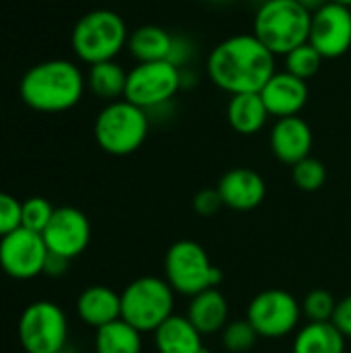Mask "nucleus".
I'll use <instances>...</instances> for the list:
<instances>
[{"label": "nucleus", "instance_id": "34", "mask_svg": "<svg viewBox=\"0 0 351 353\" xmlns=\"http://www.w3.org/2000/svg\"><path fill=\"white\" fill-rule=\"evenodd\" d=\"M70 261L62 259V256H56V254H48V261H46V269H43V275H50V277H60L66 273Z\"/></svg>", "mask_w": 351, "mask_h": 353}, {"label": "nucleus", "instance_id": "4", "mask_svg": "<svg viewBox=\"0 0 351 353\" xmlns=\"http://www.w3.org/2000/svg\"><path fill=\"white\" fill-rule=\"evenodd\" d=\"M128 27L124 19L110 8H93L85 12L72 27L70 48L85 64L116 60L128 43Z\"/></svg>", "mask_w": 351, "mask_h": 353}, {"label": "nucleus", "instance_id": "22", "mask_svg": "<svg viewBox=\"0 0 351 353\" xmlns=\"http://www.w3.org/2000/svg\"><path fill=\"white\" fill-rule=\"evenodd\" d=\"M174 43V33L159 25H141L128 35L126 50L137 62L168 60Z\"/></svg>", "mask_w": 351, "mask_h": 353}, {"label": "nucleus", "instance_id": "6", "mask_svg": "<svg viewBox=\"0 0 351 353\" xmlns=\"http://www.w3.org/2000/svg\"><path fill=\"white\" fill-rule=\"evenodd\" d=\"M163 279L176 294L194 298L207 290L217 288L223 275L199 242L178 240L166 252Z\"/></svg>", "mask_w": 351, "mask_h": 353}, {"label": "nucleus", "instance_id": "13", "mask_svg": "<svg viewBox=\"0 0 351 353\" xmlns=\"http://www.w3.org/2000/svg\"><path fill=\"white\" fill-rule=\"evenodd\" d=\"M41 236L50 254L72 261L87 250L91 242V223L81 209L58 207Z\"/></svg>", "mask_w": 351, "mask_h": 353}, {"label": "nucleus", "instance_id": "35", "mask_svg": "<svg viewBox=\"0 0 351 353\" xmlns=\"http://www.w3.org/2000/svg\"><path fill=\"white\" fill-rule=\"evenodd\" d=\"M300 2H302L310 12H317L319 8H323V6H325V4H329L331 0H300Z\"/></svg>", "mask_w": 351, "mask_h": 353}, {"label": "nucleus", "instance_id": "14", "mask_svg": "<svg viewBox=\"0 0 351 353\" xmlns=\"http://www.w3.org/2000/svg\"><path fill=\"white\" fill-rule=\"evenodd\" d=\"M217 190L221 194L223 207L246 213L263 205L267 196V182L252 168H234L221 176Z\"/></svg>", "mask_w": 351, "mask_h": 353}, {"label": "nucleus", "instance_id": "20", "mask_svg": "<svg viewBox=\"0 0 351 353\" xmlns=\"http://www.w3.org/2000/svg\"><path fill=\"white\" fill-rule=\"evenodd\" d=\"M228 124L244 137H252L261 132L269 120L267 105L261 97V93H240L232 95L228 101Z\"/></svg>", "mask_w": 351, "mask_h": 353}, {"label": "nucleus", "instance_id": "31", "mask_svg": "<svg viewBox=\"0 0 351 353\" xmlns=\"http://www.w3.org/2000/svg\"><path fill=\"white\" fill-rule=\"evenodd\" d=\"M192 209L203 215V217H211L215 213H219L223 209V201L217 188H203L194 194L192 199Z\"/></svg>", "mask_w": 351, "mask_h": 353}, {"label": "nucleus", "instance_id": "37", "mask_svg": "<svg viewBox=\"0 0 351 353\" xmlns=\"http://www.w3.org/2000/svg\"><path fill=\"white\" fill-rule=\"evenodd\" d=\"M209 2H215V4H225V2H230V0H209Z\"/></svg>", "mask_w": 351, "mask_h": 353}, {"label": "nucleus", "instance_id": "8", "mask_svg": "<svg viewBox=\"0 0 351 353\" xmlns=\"http://www.w3.org/2000/svg\"><path fill=\"white\" fill-rule=\"evenodd\" d=\"M17 335L25 353H62L68 341L66 314L56 302H31L19 316Z\"/></svg>", "mask_w": 351, "mask_h": 353}, {"label": "nucleus", "instance_id": "11", "mask_svg": "<svg viewBox=\"0 0 351 353\" xmlns=\"http://www.w3.org/2000/svg\"><path fill=\"white\" fill-rule=\"evenodd\" d=\"M48 254L43 236L27 228H19L0 238V269L12 279L27 281L41 275Z\"/></svg>", "mask_w": 351, "mask_h": 353}, {"label": "nucleus", "instance_id": "9", "mask_svg": "<svg viewBox=\"0 0 351 353\" xmlns=\"http://www.w3.org/2000/svg\"><path fill=\"white\" fill-rule=\"evenodd\" d=\"M182 89V68L168 60L159 62H137L128 70L124 99L147 110V114L172 103L176 93Z\"/></svg>", "mask_w": 351, "mask_h": 353}, {"label": "nucleus", "instance_id": "16", "mask_svg": "<svg viewBox=\"0 0 351 353\" xmlns=\"http://www.w3.org/2000/svg\"><path fill=\"white\" fill-rule=\"evenodd\" d=\"M308 95H310L308 83L288 70L275 72L261 89V97L267 105L269 116L277 120L300 116V112L308 103Z\"/></svg>", "mask_w": 351, "mask_h": 353}, {"label": "nucleus", "instance_id": "5", "mask_svg": "<svg viewBox=\"0 0 351 353\" xmlns=\"http://www.w3.org/2000/svg\"><path fill=\"white\" fill-rule=\"evenodd\" d=\"M151 130V118L147 110L118 99L106 103L93 124V137L101 151L124 157L143 147Z\"/></svg>", "mask_w": 351, "mask_h": 353}, {"label": "nucleus", "instance_id": "1", "mask_svg": "<svg viewBox=\"0 0 351 353\" xmlns=\"http://www.w3.org/2000/svg\"><path fill=\"white\" fill-rule=\"evenodd\" d=\"M275 54L265 48L254 33H236L219 41L207 56L209 81L230 93H261L267 81L277 72Z\"/></svg>", "mask_w": 351, "mask_h": 353}, {"label": "nucleus", "instance_id": "32", "mask_svg": "<svg viewBox=\"0 0 351 353\" xmlns=\"http://www.w3.org/2000/svg\"><path fill=\"white\" fill-rule=\"evenodd\" d=\"M194 54H197V46H194V41L190 37L174 35V43H172V52H170L168 62H172L178 68H188Z\"/></svg>", "mask_w": 351, "mask_h": 353}, {"label": "nucleus", "instance_id": "15", "mask_svg": "<svg viewBox=\"0 0 351 353\" xmlns=\"http://www.w3.org/2000/svg\"><path fill=\"white\" fill-rule=\"evenodd\" d=\"M269 145L277 161L285 165H296L310 157L314 134L310 124L300 116L279 118L269 134Z\"/></svg>", "mask_w": 351, "mask_h": 353}, {"label": "nucleus", "instance_id": "30", "mask_svg": "<svg viewBox=\"0 0 351 353\" xmlns=\"http://www.w3.org/2000/svg\"><path fill=\"white\" fill-rule=\"evenodd\" d=\"M21 228V201L0 190V238Z\"/></svg>", "mask_w": 351, "mask_h": 353}, {"label": "nucleus", "instance_id": "24", "mask_svg": "<svg viewBox=\"0 0 351 353\" xmlns=\"http://www.w3.org/2000/svg\"><path fill=\"white\" fill-rule=\"evenodd\" d=\"M143 333L118 319L95 333V353H141Z\"/></svg>", "mask_w": 351, "mask_h": 353}, {"label": "nucleus", "instance_id": "29", "mask_svg": "<svg viewBox=\"0 0 351 353\" xmlns=\"http://www.w3.org/2000/svg\"><path fill=\"white\" fill-rule=\"evenodd\" d=\"M54 207L48 199L43 196H31L21 203V228H27L31 232L43 234L48 223L52 221Z\"/></svg>", "mask_w": 351, "mask_h": 353}, {"label": "nucleus", "instance_id": "7", "mask_svg": "<svg viewBox=\"0 0 351 353\" xmlns=\"http://www.w3.org/2000/svg\"><path fill=\"white\" fill-rule=\"evenodd\" d=\"M120 298L122 321L141 333H155L172 314H176V292L163 277H139L122 290Z\"/></svg>", "mask_w": 351, "mask_h": 353}, {"label": "nucleus", "instance_id": "21", "mask_svg": "<svg viewBox=\"0 0 351 353\" xmlns=\"http://www.w3.org/2000/svg\"><path fill=\"white\" fill-rule=\"evenodd\" d=\"M292 353H348V339L333 323H306L294 335Z\"/></svg>", "mask_w": 351, "mask_h": 353}, {"label": "nucleus", "instance_id": "28", "mask_svg": "<svg viewBox=\"0 0 351 353\" xmlns=\"http://www.w3.org/2000/svg\"><path fill=\"white\" fill-rule=\"evenodd\" d=\"M337 302L329 290H312L302 300V316L308 323H331Z\"/></svg>", "mask_w": 351, "mask_h": 353}, {"label": "nucleus", "instance_id": "19", "mask_svg": "<svg viewBox=\"0 0 351 353\" xmlns=\"http://www.w3.org/2000/svg\"><path fill=\"white\" fill-rule=\"evenodd\" d=\"M157 353H205L203 335L188 316L172 314L153 333Z\"/></svg>", "mask_w": 351, "mask_h": 353}, {"label": "nucleus", "instance_id": "10", "mask_svg": "<svg viewBox=\"0 0 351 353\" xmlns=\"http://www.w3.org/2000/svg\"><path fill=\"white\" fill-rule=\"evenodd\" d=\"M302 304L285 290H265L257 294L246 310V321L263 339H281L298 331Z\"/></svg>", "mask_w": 351, "mask_h": 353}, {"label": "nucleus", "instance_id": "12", "mask_svg": "<svg viewBox=\"0 0 351 353\" xmlns=\"http://www.w3.org/2000/svg\"><path fill=\"white\" fill-rule=\"evenodd\" d=\"M308 43L325 58L335 60L351 48V8L339 2H329L312 12Z\"/></svg>", "mask_w": 351, "mask_h": 353}, {"label": "nucleus", "instance_id": "17", "mask_svg": "<svg viewBox=\"0 0 351 353\" xmlns=\"http://www.w3.org/2000/svg\"><path fill=\"white\" fill-rule=\"evenodd\" d=\"M79 319L95 331L122 319V298L108 285H91L77 300Z\"/></svg>", "mask_w": 351, "mask_h": 353}, {"label": "nucleus", "instance_id": "23", "mask_svg": "<svg viewBox=\"0 0 351 353\" xmlns=\"http://www.w3.org/2000/svg\"><path fill=\"white\" fill-rule=\"evenodd\" d=\"M87 89L101 101H118L124 99L128 70H124L116 60H106L89 66L87 72Z\"/></svg>", "mask_w": 351, "mask_h": 353}, {"label": "nucleus", "instance_id": "33", "mask_svg": "<svg viewBox=\"0 0 351 353\" xmlns=\"http://www.w3.org/2000/svg\"><path fill=\"white\" fill-rule=\"evenodd\" d=\"M331 323L343 333L345 339H351V296H345L343 300L337 302V308H335Z\"/></svg>", "mask_w": 351, "mask_h": 353}, {"label": "nucleus", "instance_id": "26", "mask_svg": "<svg viewBox=\"0 0 351 353\" xmlns=\"http://www.w3.org/2000/svg\"><path fill=\"white\" fill-rule=\"evenodd\" d=\"M292 180L296 188L304 192H317L325 186L327 182V168L321 159L317 157H306L300 163L292 165Z\"/></svg>", "mask_w": 351, "mask_h": 353}, {"label": "nucleus", "instance_id": "27", "mask_svg": "<svg viewBox=\"0 0 351 353\" xmlns=\"http://www.w3.org/2000/svg\"><path fill=\"white\" fill-rule=\"evenodd\" d=\"M259 333L254 331V327L242 319V321H230L225 325V329L221 331V343L230 353H246L250 352L257 341H259Z\"/></svg>", "mask_w": 351, "mask_h": 353}, {"label": "nucleus", "instance_id": "2", "mask_svg": "<svg viewBox=\"0 0 351 353\" xmlns=\"http://www.w3.org/2000/svg\"><path fill=\"white\" fill-rule=\"evenodd\" d=\"M87 89L83 70L64 58L33 64L19 81L21 101L41 114H60L72 110Z\"/></svg>", "mask_w": 351, "mask_h": 353}, {"label": "nucleus", "instance_id": "18", "mask_svg": "<svg viewBox=\"0 0 351 353\" xmlns=\"http://www.w3.org/2000/svg\"><path fill=\"white\" fill-rule=\"evenodd\" d=\"M186 316L190 319V323L199 329L203 337L215 335V333H221L225 325L230 323V304L225 296L217 288H213L190 298Z\"/></svg>", "mask_w": 351, "mask_h": 353}, {"label": "nucleus", "instance_id": "3", "mask_svg": "<svg viewBox=\"0 0 351 353\" xmlns=\"http://www.w3.org/2000/svg\"><path fill=\"white\" fill-rule=\"evenodd\" d=\"M312 12L300 0H265L254 12L252 33L275 56L308 41Z\"/></svg>", "mask_w": 351, "mask_h": 353}, {"label": "nucleus", "instance_id": "36", "mask_svg": "<svg viewBox=\"0 0 351 353\" xmlns=\"http://www.w3.org/2000/svg\"><path fill=\"white\" fill-rule=\"evenodd\" d=\"M333 2H339V4H345L351 8V0H333Z\"/></svg>", "mask_w": 351, "mask_h": 353}, {"label": "nucleus", "instance_id": "25", "mask_svg": "<svg viewBox=\"0 0 351 353\" xmlns=\"http://www.w3.org/2000/svg\"><path fill=\"white\" fill-rule=\"evenodd\" d=\"M283 58H285V70L304 81H310L312 77H317L323 66V60H325L308 41L298 46Z\"/></svg>", "mask_w": 351, "mask_h": 353}]
</instances>
